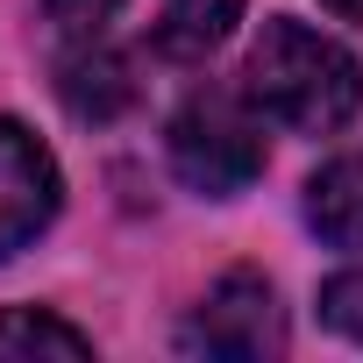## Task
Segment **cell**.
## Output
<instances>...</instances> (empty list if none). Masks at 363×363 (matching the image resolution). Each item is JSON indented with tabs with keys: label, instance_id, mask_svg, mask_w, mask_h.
Returning a JSON list of instances; mask_svg holds the SVG:
<instances>
[{
	"label": "cell",
	"instance_id": "8fae6325",
	"mask_svg": "<svg viewBox=\"0 0 363 363\" xmlns=\"http://www.w3.org/2000/svg\"><path fill=\"white\" fill-rule=\"evenodd\" d=\"M328 15H342V22H363V0H320Z\"/></svg>",
	"mask_w": 363,
	"mask_h": 363
},
{
	"label": "cell",
	"instance_id": "5b68a950",
	"mask_svg": "<svg viewBox=\"0 0 363 363\" xmlns=\"http://www.w3.org/2000/svg\"><path fill=\"white\" fill-rule=\"evenodd\" d=\"M306 221L335 250H363V157H335L306 186Z\"/></svg>",
	"mask_w": 363,
	"mask_h": 363
},
{
	"label": "cell",
	"instance_id": "52a82bcc",
	"mask_svg": "<svg viewBox=\"0 0 363 363\" xmlns=\"http://www.w3.org/2000/svg\"><path fill=\"white\" fill-rule=\"evenodd\" d=\"M235 22H242V0H164L157 43H164L171 57H207Z\"/></svg>",
	"mask_w": 363,
	"mask_h": 363
},
{
	"label": "cell",
	"instance_id": "7a4b0ae2",
	"mask_svg": "<svg viewBox=\"0 0 363 363\" xmlns=\"http://www.w3.org/2000/svg\"><path fill=\"white\" fill-rule=\"evenodd\" d=\"M171 171L207 200H235L242 186H257L264 171V121L250 114L242 93L228 86H200L186 107L171 114Z\"/></svg>",
	"mask_w": 363,
	"mask_h": 363
},
{
	"label": "cell",
	"instance_id": "6da1fadb",
	"mask_svg": "<svg viewBox=\"0 0 363 363\" xmlns=\"http://www.w3.org/2000/svg\"><path fill=\"white\" fill-rule=\"evenodd\" d=\"M242 79H250V100L271 121L299 128V135H335L363 107L356 57L335 36H320V29H306L292 15H271L264 22V36L250 43V72Z\"/></svg>",
	"mask_w": 363,
	"mask_h": 363
},
{
	"label": "cell",
	"instance_id": "ba28073f",
	"mask_svg": "<svg viewBox=\"0 0 363 363\" xmlns=\"http://www.w3.org/2000/svg\"><path fill=\"white\" fill-rule=\"evenodd\" d=\"M0 356H93V335L43 306H8L0 313Z\"/></svg>",
	"mask_w": 363,
	"mask_h": 363
},
{
	"label": "cell",
	"instance_id": "3957f363",
	"mask_svg": "<svg viewBox=\"0 0 363 363\" xmlns=\"http://www.w3.org/2000/svg\"><path fill=\"white\" fill-rule=\"evenodd\" d=\"M186 349H207V356H278L285 349V328H278V299H271V285L257 278V271H228L207 299H200V313H193V328H186Z\"/></svg>",
	"mask_w": 363,
	"mask_h": 363
},
{
	"label": "cell",
	"instance_id": "8992f818",
	"mask_svg": "<svg viewBox=\"0 0 363 363\" xmlns=\"http://www.w3.org/2000/svg\"><path fill=\"white\" fill-rule=\"evenodd\" d=\"M57 93H65V107H72L79 121H114V114L135 100V79H128V65H121L114 50H79V57H65Z\"/></svg>",
	"mask_w": 363,
	"mask_h": 363
},
{
	"label": "cell",
	"instance_id": "9c48e42d",
	"mask_svg": "<svg viewBox=\"0 0 363 363\" xmlns=\"http://www.w3.org/2000/svg\"><path fill=\"white\" fill-rule=\"evenodd\" d=\"M320 320H328V328H342L349 342H363V271H349V278H328V285H320Z\"/></svg>",
	"mask_w": 363,
	"mask_h": 363
},
{
	"label": "cell",
	"instance_id": "30bf717a",
	"mask_svg": "<svg viewBox=\"0 0 363 363\" xmlns=\"http://www.w3.org/2000/svg\"><path fill=\"white\" fill-rule=\"evenodd\" d=\"M43 8H50V22L57 29H72V36H93L114 8H121V0H43Z\"/></svg>",
	"mask_w": 363,
	"mask_h": 363
},
{
	"label": "cell",
	"instance_id": "277c9868",
	"mask_svg": "<svg viewBox=\"0 0 363 363\" xmlns=\"http://www.w3.org/2000/svg\"><path fill=\"white\" fill-rule=\"evenodd\" d=\"M65 200V178H57V157L22 128V121H0V257L29 250L50 214Z\"/></svg>",
	"mask_w": 363,
	"mask_h": 363
}]
</instances>
